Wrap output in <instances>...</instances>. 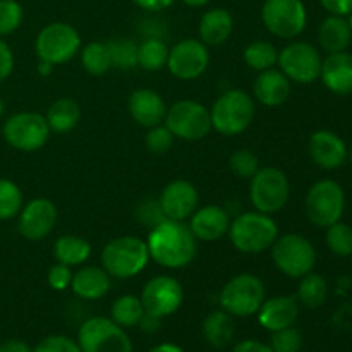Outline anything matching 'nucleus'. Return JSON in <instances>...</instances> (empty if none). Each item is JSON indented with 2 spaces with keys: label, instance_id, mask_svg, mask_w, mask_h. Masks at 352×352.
I'll return each mask as SVG.
<instances>
[{
  "label": "nucleus",
  "instance_id": "1",
  "mask_svg": "<svg viewBox=\"0 0 352 352\" xmlns=\"http://www.w3.org/2000/svg\"><path fill=\"white\" fill-rule=\"evenodd\" d=\"M198 239L192 236L189 226L175 220H164L150 229L146 246L150 260L164 268H184L198 253Z\"/></svg>",
  "mask_w": 352,
  "mask_h": 352
},
{
  "label": "nucleus",
  "instance_id": "2",
  "mask_svg": "<svg viewBox=\"0 0 352 352\" xmlns=\"http://www.w3.org/2000/svg\"><path fill=\"white\" fill-rule=\"evenodd\" d=\"M229 237L232 246L244 254H258L270 250L278 237V226L272 215L261 212H244L230 220Z\"/></svg>",
  "mask_w": 352,
  "mask_h": 352
},
{
  "label": "nucleus",
  "instance_id": "3",
  "mask_svg": "<svg viewBox=\"0 0 352 352\" xmlns=\"http://www.w3.org/2000/svg\"><path fill=\"white\" fill-rule=\"evenodd\" d=\"M150 261L146 241L136 236H120L102 251V267L110 277L131 278L140 275Z\"/></svg>",
  "mask_w": 352,
  "mask_h": 352
},
{
  "label": "nucleus",
  "instance_id": "4",
  "mask_svg": "<svg viewBox=\"0 0 352 352\" xmlns=\"http://www.w3.org/2000/svg\"><path fill=\"white\" fill-rule=\"evenodd\" d=\"M254 100L243 89L222 93L210 110L212 129L222 136H237L251 126L254 119Z\"/></svg>",
  "mask_w": 352,
  "mask_h": 352
},
{
  "label": "nucleus",
  "instance_id": "5",
  "mask_svg": "<svg viewBox=\"0 0 352 352\" xmlns=\"http://www.w3.org/2000/svg\"><path fill=\"white\" fill-rule=\"evenodd\" d=\"M267 299V289L261 278L253 274H241L230 278L219 296L220 308L234 318L256 315Z\"/></svg>",
  "mask_w": 352,
  "mask_h": 352
},
{
  "label": "nucleus",
  "instance_id": "6",
  "mask_svg": "<svg viewBox=\"0 0 352 352\" xmlns=\"http://www.w3.org/2000/svg\"><path fill=\"white\" fill-rule=\"evenodd\" d=\"M291 184L284 170L277 167H263L251 177L250 199L256 212L274 215L289 201Z\"/></svg>",
  "mask_w": 352,
  "mask_h": 352
},
{
  "label": "nucleus",
  "instance_id": "7",
  "mask_svg": "<svg viewBox=\"0 0 352 352\" xmlns=\"http://www.w3.org/2000/svg\"><path fill=\"white\" fill-rule=\"evenodd\" d=\"M272 260L284 275L301 278L315 268L316 251L305 236L285 234L272 244Z\"/></svg>",
  "mask_w": 352,
  "mask_h": 352
},
{
  "label": "nucleus",
  "instance_id": "8",
  "mask_svg": "<svg viewBox=\"0 0 352 352\" xmlns=\"http://www.w3.org/2000/svg\"><path fill=\"white\" fill-rule=\"evenodd\" d=\"M306 215L316 227H330L339 222L346 208V195L339 182L323 179L309 188L305 201Z\"/></svg>",
  "mask_w": 352,
  "mask_h": 352
},
{
  "label": "nucleus",
  "instance_id": "9",
  "mask_svg": "<svg viewBox=\"0 0 352 352\" xmlns=\"http://www.w3.org/2000/svg\"><path fill=\"white\" fill-rule=\"evenodd\" d=\"M81 48V36L78 30L67 23L47 24L38 33L34 41V52L41 62L50 65H60L76 57Z\"/></svg>",
  "mask_w": 352,
  "mask_h": 352
},
{
  "label": "nucleus",
  "instance_id": "10",
  "mask_svg": "<svg viewBox=\"0 0 352 352\" xmlns=\"http://www.w3.org/2000/svg\"><path fill=\"white\" fill-rule=\"evenodd\" d=\"M78 344L82 352H133V342L126 329L107 316L86 320L79 327Z\"/></svg>",
  "mask_w": 352,
  "mask_h": 352
},
{
  "label": "nucleus",
  "instance_id": "11",
  "mask_svg": "<svg viewBox=\"0 0 352 352\" xmlns=\"http://www.w3.org/2000/svg\"><path fill=\"white\" fill-rule=\"evenodd\" d=\"M3 140L17 151L31 153L47 144L52 131L45 116L38 112H19L10 116L2 127Z\"/></svg>",
  "mask_w": 352,
  "mask_h": 352
},
{
  "label": "nucleus",
  "instance_id": "12",
  "mask_svg": "<svg viewBox=\"0 0 352 352\" xmlns=\"http://www.w3.org/2000/svg\"><path fill=\"white\" fill-rule=\"evenodd\" d=\"M164 122L175 138L184 141H199L212 131L210 110L196 100H179L168 107Z\"/></svg>",
  "mask_w": 352,
  "mask_h": 352
},
{
  "label": "nucleus",
  "instance_id": "13",
  "mask_svg": "<svg viewBox=\"0 0 352 352\" xmlns=\"http://www.w3.org/2000/svg\"><path fill=\"white\" fill-rule=\"evenodd\" d=\"M261 21L274 36L292 40L305 31L308 10L302 0H265Z\"/></svg>",
  "mask_w": 352,
  "mask_h": 352
},
{
  "label": "nucleus",
  "instance_id": "14",
  "mask_svg": "<svg viewBox=\"0 0 352 352\" xmlns=\"http://www.w3.org/2000/svg\"><path fill=\"white\" fill-rule=\"evenodd\" d=\"M322 55L308 41H292L278 52V67L291 81L299 85H311L320 79Z\"/></svg>",
  "mask_w": 352,
  "mask_h": 352
},
{
  "label": "nucleus",
  "instance_id": "15",
  "mask_svg": "<svg viewBox=\"0 0 352 352\" xmlns=\"http://www.w3.org/2000/svg\"><path fill=\"white\" fill-rule=\"evenodd\" d=\"M140 299L144 313L164 320L181 308L184 301V289L177 278L170 275H158L144 284Z\"/></svg>",
  "mask_w": 352,
  "mask_h": 352
},
{
  "label": "nucleus",
  "instance_id": "16",
  "mask_svg": "<svg viewBox=\"0 0 352 352\" xmlns=\"http://www.w3.org/2000/svg\"><path fill=\"white\" fill-rule=\"evenodd\" d=\"M208 47L196 38L179 41L168 50L167 67L170 74L181 81L198 79L208 69Z\"/></svg>",
  "mask_w": 352,
  "mask_h": 352
},
{
  "label": "nucleus",
  "instance_id": "17",
  "mask_svg": "<svg viewBox=\"0 0 352 352\" xmlns=\"http://www.w3.org/2000/svg\"><path fill=\"white\" fill-rule=\"evenodd\" d=\"M57 223V208L48 198H34L17 215V230L28 241L45 239Z\"/></svg>",
  "mask_w": 352,
  "mask_h": 352
},
{
  "label": "nucleus",
  "instance_id": "18",
  "mask_svg": "<svg viewBox=\"0 0 352 352\" xmlns=\"http://www.w3.org/2000/svg\"><path fill=\"white\" fill-rule=\"evenodd\" d=\"M198 189L184 179L172 181L170 184L165 186L158 198L165 219L175 220V222H186L188 219H191V215L198 208Z\"/></svg>",
  "mask_w": 352,
  "mask_h": 352
},
{
  "label": "nucleus",
  "instance_id": "19",
  "mask_svg": "<svg viewBox=\"0 0 352 352\" xmlns=\"http://www.w3.org/2000/svg\"><path fill=\"white\" fill-rule=\"evenodd\" d=\"M308 151L311 160L325 170L342 167L347 160V146L340 136L333 131H316L311 134L308 143Z\"/></svg>",
  "mask_w": 352,
  "mask_h": 352
},
{
  "label": "nucleus",
  "instance_id": "20",
  "mask_svg": "<svg viewBox=\"0 0 352 352\" xmlns=\"http://www.w3.org/2000/svg\"><path fill=\"white\" fill-rule=\"evenodd\" d=\"M229 212L219 205H206L196 210L191 215V222H189L192 236L198 241H205V243L222 239L229 232Z\"/></svg>",
  "mask_w": 352,
  "mask_h": 352
},
{
  "label": "nucleus",
  "instance_id": "21",
  "mask_svg": "<svg viewBox=\"0 0 352 352\" xmlns=\"http://www.w3.org/2000/svg\"><path fill=\"white\" fill-rule=\"evenodd\" d=\"M127 109H129L134 122L146 129L164 122L165 113H167V105H165L164 98L150 88L134 89L127 100Z\"/></svg>",
  "mask_w": 352,
  "mask_h": 352
},
{
  "label": "nucleus",
  "instance_id": "22",
  "mask_svg": "<svg viewBox=\"0 0 352 352\" xmlns=\"http://www.w3.org/2000/svg\"><path fill=\"white\" fill-rule=\"evenodd\" d=\"M256 315L260 325L268 332L294 327L299 316V301L294 296H277V298L265 299Z\"/></svg>",
  "mask_w": 352,
  "mask_h": 352
},
{
  "label": "nucleus",
  "instance_id": "23",
  "mask_svg": "<svg viewBox=\"0 0 352 352\" xmlns=\"http://www.w3.org/2000/svg\"><path fill=\"white\" fill-rule=\"evenodd\" d=\"M320 79L329 91L336 95H351L352 93V54L337 52L329 54L322 62Z\"/></svg>",
  "mask_w": 352,
  "mask_h": 352
},
{
  "label": "nucleus",
  "instance_id": "24",
  "mask_svg": "<svg viewBox=\"0 0 352 352\" xmlns=\"http://www.w3.org/2000/svg\"><path fill=\"white\" fill-rule=\"evenodd\" d=\"M254 98L265 107H280L291 96V79L280 69H267L260 72L253 85Z\"/></svg>",
  "mask_w": 352,
  "mask_h": 352
},
{
  "label": "nucleus",
  "instance_id": "25",
  "mask_svg": "<svg viewBox=\"0 0 352 352\" xmlns=\"http://www.w3.org/2000/svg\"><path fill=\"white\" fill-rule=\"evenodd\" d=\"M110 275L103 267H82L72 275L71 289L78 298L86 301H98L110 291Z\"/></svg>",
  "mask_w": 352,
  "mask_h": 352
},
{
  "label": "nucleus",
  "instance_id": "26",
  "mask_svg": "<svg viewBox=\"0 0 352 352\" xmlns=\"http://www.w3.org/2000/svg\"><path fill=\"white\" fill-rule=\"evenodd\" d=\"M234 30V19L223 7H215L203 14L199 21V40L206 47H219L226 43Z\"/></svg>",
  "mask_w": 352,
  "mask_h": 352
},
{
  "label": "nucleus",
  "instance_id": "27",
  "mask_svg": "<svg viewBox=\"0 0 352 352\" xmlns=\"http://www.w3.org/2000/svg\"><path fill=\"white\" fill-rule=\"evenodd\" d=\"M318 41L320 47L327 54L346 52L352 41V30L346 16H332L330 14L329 17H325L318 28Z\"/></svg>",
  "mask_w": 352,
  "mask_h": 352
},
{
  "label": "nucleus",
  "instance_id": "28",
  "mask_svg": "<svg viewBox=\"0 0 352 352\" xmlns=\"http://www.w3.org/2000/svg\"><path fill=\"white\" fill-rule=\"evenodd\" d=\"M201 333L208 346L215 347V349H226L230 346L234 336H236L234 316L223 311L222 308L208 313V316L203 320Z\"/></svg>",
  "mask_w": 352,
  "mask_h": 352
},
{
  "label": "nucleus",
  "instance_id": "29",
  "mask_svg": "<svg viewBox=\"0 0 352 352\" xmlns=\"http://www.w3.org/2000/svg\"><path fill=\"white\" fill-rule=\"evenodd\" d=\"M45 119L52 133H69L81 120V107L72 98H58L48 107Z\"/></svg>",
  "mask_w": 352,
  "mask_h": 352
},
{
  "label": "nucleus",
  "instance_id": "30",
  "mask_svg": "<svg viewBox=\"0 0 352 352\" xmlns=\"http://www.w3.org/2000/svg\"><path fill=\"white\" fill-rule=\"evenodd\" d=\"M54 256L57 263L79 267L91 256V244L79 236H62L55 241Z\"/></svg>",
  "mask_w": 352,
  "mask_h": 352
},
{
  "label": "nucleus",
  "instance_id": "31",
  "mask_svg": "<svg viewBox=\"0 0 352 352\" xmlns=\"http://www.w3.org/2000/svg\"><path fill=\"white\" fill-rule=\"evenodd\" d=\"M144 315L143 302L133 294H126L117 298L110 308V320L116 322L122 329H134L140 325Z\"/></svg>",
  "mask_w": 352,
  "mask_h": 352
},
{
  "label": "nucleus",
  "instance_id": "32",
  "mask_svg": "<svg viewBox=\"0 0 352 352\" xmlns=\"http://www.w3.org/2000/svg\"><path fill=\"white\" fill-rule=\"evenodd\" d=\"M168 50L170 48L160 38H146L138 45V67L150 72L167 67Z\"/></svg>",
  "mask_w": 352,
  "mask_h": 352
},
{
  "label": "nucleus",
  "instance_id": "33",
  "mask_svg": "<svg viewBox=\"0 0 352 352\" xmlns=\"http://www.w3.org/2000/svg\"><path fill=\"white\" fill-rule=\"evenodd\" d=\"M329 296V284L322 275L309 272L301 277L298 287V301L306 308H320Z\"/></svg>",
  "mask_w": 352,
  "mask_h": 352
},
{
  "label": "nucleus",
  "instance_id": "34",
  "mask_svg": "<svg viewBox=\"0 0 352 352\" xmlns=\"http://www.w3.org/2000/svg\"><path fill=\"white\" fill-rule=\"evenodd\" d=\"M110 54V62L113 69L131 71L138 67V43L131 38H113L107 41Z\"/></svg>",
  "mask_w": 352,
  "mask_h": 352
},
{
  "label": "nucleus",
  "instance_id": "35",
  "mask_svg": "<svg viewBox=\"0 0 352 352\" xmlns=\"http://www.w3.org/2000/svg\"><path fill=\"white\" fill-rule=\"evenodd\" d=\"M278 60V50L270 41H253L244 50V62L253 71L263 72L272 69Z\"/></svg>",
  "mask_w": 352,
  "mask_h": 352
},
{
  "label": "nucleus",
  "instance_id": "36",
  "mask_svg": "<svg viewBox=\"0 0 352 352\" xmlns=\"http://www.w3.org/2000/svg\"><path fill=\"white\" fill-rule=\"evenodd\" d=\"M81 64L85 71L91 76H103L112 69L110 54L107 43L91 41L81 50Z\"/></svg>",
  "mask_w": 352,
  "mask_h": 352
},
{
  "label": "nucleus",
  "instance_id": "37",
  "mask_svg": "<svg viewBox=\"0 0 352 352\" xmlns=\"http://www.w3.org/2000/svg\"><path fill=\"white\" fill-rule=\"evenodd\" d=\"M24 205L23 191L16 182L0 179V220H10L19 215Z\"/></svg>",
  "mask_w": 352,
  "mask_h": 352
},
{
  "label": "nucleus",
  "instance_id": "38",
  "mask_svg": "<svg viewBox=\"0 0 352 352\" xmlns=\"http://www.w3.org/2000/svg\"><path fill=\"white\" fill-rule=\"evenodd\" d=\"M327 246L337 256H351L352 254V227L339 222L327 227Z\"/></svg>",
  "mask_w": 352,
  "mask_h": 352
},
{
  "label": "nucleus",
  "instance_id": "39",
  "mask_svg": "<svg viewBox=\"0 0 352 352\" xmlns=\"http://www.w3.org/2000/svg\"><path fill=\"white\" fill-rule=\"evenodd\" d=\"M230 170L241 179H251L258 170H260V158L254 151L246 150H237L230 155L229 158Z\"/></svg>",
  "mask_w": 352,
  "mask_h": 352
},
{
  "label": "nucleus",
  "instance_id": "40",
  "mask_svg": "<svg viewBox=\"0 0 352 352\" xmlns=\"http://www.w3.org/2000/svg\"><path fill=\"white\" fill-rule=\"evenodd\" d=\"M23 7L16 0H0V38L12 34L23 23Z\"/></svg>",
  "mask_w": 352,
  "mask_h": 352
},
{
  "label": "nucleus",
  "instance_id": "41",
  "mask_svg": "<svg viewBox=\"0 0 352 352\" xmlns=\"http://www.w3.org/2000/svg\"><path fill=\"white\" fill-rule=\"evenodd\" d=\"M268 346L274 352H299L302 347V336L294 327H287V329L272 332Z\"/></svg>",
  "mask_w": 352,
  "mask_h": 352
},
{
  "label": "nucleus",
  "instance_id": "42",
  "mask_svg": "<svg viewBox=\"0 0 352 352\" xmlns=\"http://www.w3.org/2000/svg\"><path fill=\"white\" fill-rule=\"evenodd\" d=\"M174 141L175 136L170 133V129L165 124H158V126L150 127L146 138H144V144H146L148 151H151L155 155L167 153L172 148V144H174Z\"/></svg>",
  "mask_w": 352,
  "mask_h": 352
},
{
  "label": "nucleus",
  "instance_id": "43",
  "mask_svg": "<svg viewBox=\"0 0 352 352\" xmlns=\"http://www.w3.org/2000/svg\"><path fill=\"white\" fill-rule=\"evenodd\" d=\"M33 352H82L78 340L65 336H48L34 347Z\"/></svg>",
  "mask_w": 352,
  "mask_h": 352
},
{
  "label": "nucleus",
  "instance_id": "44",
  "mask_svg": "<svg viewBox=\"0 0 352 352\" xmlns=\"http://www.w3.org/2000/svg\"><path fill=\"white\" fill-rule=\"evenodd\" d=\"M72 270L67 265L57 263L48 270L47 274V282L54 291H65V289L71 287L72 282Z\"/></svg>",
  "mask_w": 352,
  "mask_h": 352
},
{
  "label": "nucleus",
  "instance_id": "45",
  "mask_svg": "<svg viewBox=\"0 0 352 352\" xmlns=\"http://www.w3.org/2000/svg\"><path fill=\"white\" fill-rule=\"evenodd\" d=\"M138 219H140L144 226H150L151 229L157 227L158 223L164 222V220H167L165 219L164 212H162L160 203L153 201V199L141 203L140 208H138Z\"/></svg>",
  "mask_w": 352,
  "mask_h": 352
},
{
  "label": "nucleus",
  "instance_id": "46",
  "mask_svg": "<svg viewBox=\"0 0 352 352\" xmlns=\"http://www.w3.org/2000/svg\"><path fill=\"white\" fill-rule=\"evenodd\" d=\"M14 71V54L9 45L0 38V82L6 81Z\"/></svg>",
  "mask_w": 352,
  "mask_h": 352
},
{
  "label": "nucleus",
  "instance_id": "47",
  "mask_svg": "<svg viewBox=\"0 0 352 352\" xmlns=\"http://www.w3.org/2000/svg\"><path fill=\"white\" fill-rule=\"evenodd\" d=\"M320 3L332 16H347L352 10V0H320Z\"/></svg>",
  "mask_w": 352,
  "mask_h": 352
},
{
  "label": "nucleus",
  "instance_id": "48",
  "mask_svg": "<svg viewBox=\"0 0 352 352\" xmlns=\"http://www.w3.org/2000/svg\"><path fill=\"white\" fill-rule=\"evenodd\" d=\"M230 352H274L268 344L258 342V340H243V342L236 344Z\"/></svg>",
  "mask_w": 352,
  "mask_h": 352
},
{
  "label": "nucleus",
  "instance_id": "49",
  "mask_svg": "<svg viewBox=\"0 0 352 352\" xmlns=\"http://www.w3.org/2000/svg\"><path fill=\"white\" fill-rule=\"evenodd\" d=\"M138 7L144 10H150V12H157V10H164L167 7H170L175 0H133Z\"/></svg>",
  "mask_w": 352,
  "mask_h": 352
},
{
  "label": "nucleus",
  "instance_id": "50",
  "mask_svg": "<svg viewBox=\"0 0 352 352\" xmlns=\"http://www.w3.org/2000/svg\"><path fill=\"white\" fill-rule=\"evenodd\" d=\"M160 325H162V318H157V316L144 313L143 318H141L140 325H138V327L141 329V332L155 333V332H158V330H160Z\"/></svg>",
  "mask_w": 352,
  "mask_h": 352
},
{
  "label": "nucleus",
  "instance_id": "51",
  "mask_svg": "<svg viewBox=\"0 0 352 352\" xmlns=\"http://www.w3.org/2000/svg\"><path fill=\"white\" fill-rule=\"evenodd\" d=\"M0 352H33L26 342L17 339H9L0 344Z\"/></svg>",
  "mask_w": 352,
  "mask_h": 352
},
{
  "label": "nucleus",
  "instance_id": "52",
  "mask_svg": "<svg viewBox=\"0 0 352 352\" xmlns=\"http://www.w3.org/2000/svg\"><path fill=\"white\" fill-rule=\"evenodd\" d=\"M150 352H184V349H182L181 346H177V344L164 342V344H158V346H155Z\"/></svg>",
  "mask_w": 352,
  "mask_h": 352
},
{
  "label": "nucleus",
  "instance_id": "53",
  "mask_svg": "<svg viewBox=\"0 0 352 352\" xmlns=\"http://www.w3.org/2000/svg\"><path fill=\"white\" fill-rule=\"evenodd\" d=\"M182 2L189 7H203V6H206L210 0H182Z\"/></svg>",
  "mask_w": 352,
  "mask_h": 352
},
{
  "label": "nucleus",
  "instance_id": "54",
  "mask_svg": "<svg viewBox=\"0 0 352 352\" xmlns=\"http://www.w3.org/2000/svg\"><path fill=\"white\" fill-rule=\"evenodd\" d=\"M52 67H54V65H50V64H47V62L40 60V65H38V72L45 76V74H48V72H52Z\"/></svg>",
  "mask_w": 352,
  "mask_h": 352
},
{
  "label": "nucleus",
  "instance_id": "55",
  "mask_svg": "<svg viewBox=\"0 0 352 352\" xmlns=\"http://www.w3.org/2000/svg\"><path fill=\"white\" fill-rule=\"evenodd\" d=\"M3 112H6V105H3V102H2V98H0V119H2V116H3Z\"/></svg>",
  "mask_w": 352,
  "mask_h": 352
},
{
  "label": "nucleus",
  "instance_id": "56",
  "mask_svg": "<svg viewBox=\"0 0 352 352\" xmlns=\"http://www.w3.org/2000/svg\"><path fill=\"white\" fill-rule=\"evenodd\" d=\"M347 23H349V26H351V30H352V10L349 14H347Z\"/></svg>",
  "mask_w": 352,
  "mask_h": 352
},
{
  "label": "nucleus",
  "instance_id": "57",
  "mask_svg": "<svg viewBox=\"0 0 352 352\" xmlns=\"http://www.w3.org/2000/svg\"><path fill=\"white\" fill-rule=\"evenodd\" d=\"M347 157H349V160H351V164H352V146H351V150L347 151Z\"/></svg>",
  "mask_w": 352,
  "mask_h": 352
},
{
  "label": "nucleus",
  "instance_id": "58",
  "mask_svg": "<svg viewBox=\"0 0 352 352\" xmlns=\"http://www.w3.org/2000/svg\"><path fill=\"white\" fill-rule=\"evenodd\" d=\"M351 260H352V254H351Z\"/></svg>",
  "mask_w": 352,
  "mask_h": 352
}]
</instances>
